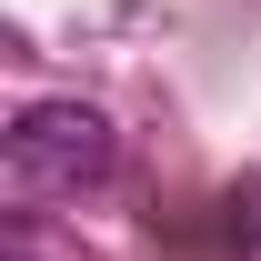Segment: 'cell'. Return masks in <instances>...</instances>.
<instances>
[{"instance_id": "1", "label": "cell", "mask_w": 261, "mask_h": 261, "mask_svg": "<svg viewBox=\"0 0 261 261\" xmlns=\"http://www.w3.org/2000/svg\"><path fill=\"white\" fill-rule=\"evenodd\" d=\"M111 161H121V141H111V121L91 100H31L10 121V141H0L10 201H70L91 181H111Z\"/></svg>"}]
</instances>
